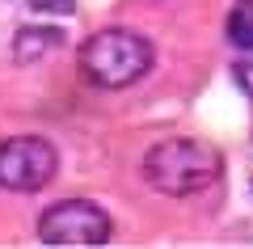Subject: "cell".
Wrapping results in <instances>:
<instances>
[{"mask_svg": "<svg viewBox=\"0 0 253 249\" xmlns=\"http://www.w3.org/2000/svg\"><path fill=\"white\" fill-rule=\"evenodd\" d=\"M59 152L42 135H13L0 144V190L13 195H38L55 182Z\"/></svg>", "mask_w": 253, "mask_h": 249, "instance_id": "277c9868", "label": "cell"}, {"mask_svg": "<svg viewBox=\"0 0 253 249\" xmlns=\"http://www.w3.org/2000/svg\"><path fill=\"white\" fill-rule=\"evenodd\" d=\"M224 34H228V43H232V47L253 51V0H232L228 21H224Z\"/></svg>", "mask_w": 253, "mask_h": 249, "instance_id": "8992f818", "label": "cell"}, {"mask_svg": "<svg viewBox=\"0 0 253 249\" xmlns=\"http://www.w3.org/2000/svg\"><path fill=\"white\" fill-rule=\"evenodd\" d=\"M114 220L93 199H59L38 215V241L51 249H97L110 245Z\"/></svg>", "mask_w": 253, "mask_h": 249, "instance_id": "3957f363", "label": "cell"}, {"mask_svg": "<svg viewBox=\"0 0 253 249\" xmlns=\"http://www.w3.org/2000/svg\"><path fill=\"white\" fill-rule=\"evenodd\" d=\"M144 182L156 190V195L169 199H190L203 195L211 182L224 173V160L199 135H169V140H156L152 148L144 152V165H139Z\"/></svg>", "mask_w": 253, "mask_h": 249, "instance_id": "6da1fadb", "label": "cell"}, {"mask_svg": "<svg viewBox=\"0 0 253 249\" xmlns=\"http://www.w3.org/2000/svg\"><path fill=\"white\" fill-rule=\"evenodd\" d=\"M59 47V30H51V26H38V30H17V38H13V59L17 63H34V59H42L46 51H55Z\"/></svg>", "mask_w": 253, "mask_h": 249, "instance_id": "5b68a950", "label": "cell"}, {"mask_svg": "<svg viewBox=\"0 0 253 249\" xmlns=\"http://www.w3.org/2000/svg\"><path fill=\"white\" fill-rule=\"evenodd\" d=\"M34 13H51V17H68L76 13V0H26Z\"/></svg>", "mask_w": 253, "mask_h": 249, "instance_id": "52a82bcc", "label": "cell"}, {"mask_svg": "<svg viewBox=\"0 0 253 249\" xmlns=\"http://www.w3.org/2000/svg\"><path fill=\"white\" fill-rule=\"evenodd\" d=\"M232 76H236V85H241V89L253 98V63H236V68H232Z\"/></svg>", "mask_w": 253, "mask_h": 249, "instance_id": "ba28073f", "label": "cell"}, {"mask_svg": "<svg viewBox=\"0 0 253 249\" xmlns=\"http://www.w3.org/2000/svg\"><path fill=\"white\" fill-rule=\"evenodd\" d=\"M81 72L89 85L97 89H126L152 72V43H148L139 30H126V26H110V30H97L81 43Z\"/></svg>", "mask_w": 253, "mask_h": 249, "instance_id": "7a4b0ae2", "label": "cell"}]
</instances>
